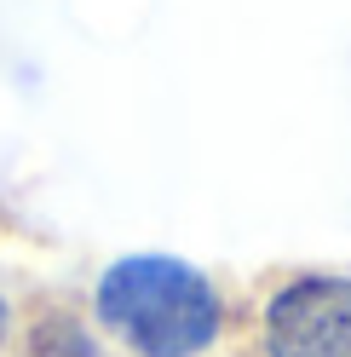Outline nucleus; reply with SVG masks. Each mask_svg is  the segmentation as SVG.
Instances as JSON below:
<instances>
[{
  "instance_id": "2",
  "label": "nucleus",
  "mask_w": 351,
  "mask_h": 357,
  "mask_svg": "<svg viewBox=\"0 0 351 357\" xmlns=\"http://www.w3.org/2000/svg\"><path fill=\"white\" fill-rule=\"evenodd\" d=\"M271 357H351V282H288L265 311Z\"/></svg>"
},
{
  "instance_id": "1",
  "label": "nucleus",
  "mask_w": 351,
  "mask_h": 357,
  "mask_svg": "<svg viewBox=\"0 0 351 357\" xmlns=\"http://www.w3.org/2000/svg\"><path fill=\"white\" fill-rule=\"evenodd\" d=\"M98 317L144 357H196L219 340V300L202 271L167 254H133L98 282Z\"/></svg>"
},
{
  "instance_id": "3",
  "label": "nucleus",
  "mask_w": 351,
  "mask_h": 357,
  "mask_svg": "<svg viewBox=\"0 0 351 357\" xmlns=\"http://www.w3.org/2000/svg\"><path fill=\"white\" fill-rule=\"evenodd\" d=\"M0 334H6V305H0Z\"/></svg>"
}]
</instances>
